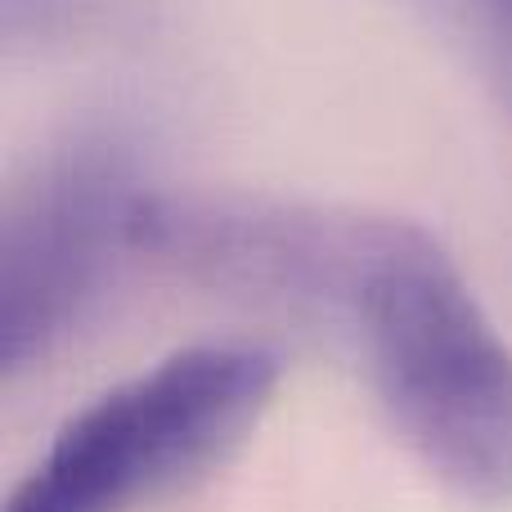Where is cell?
Wrapping results in <instances>:
<instances>
[{
  "mask_svg": "<svg viewBox=\"0 0 512 512\" xmlns=\"http://www.w3.org/2000/svg\"><path fill=\"white\" fill-rule=\"evenodd\" d=\"M324 319L355 346L378 409L454 499L512 504V346L432 230L355 212Z\"/></svg>",
  "mask_w": 512,
  "mask_h": 512,
  "instance_id": "6da1fadb",
  "label": "cell"
},
{
  "mask_svg": "<svg viewBox=\"0 0 512 512\" xmlns=\"http://www.w3.org/2000/svg\"><path fill=\"white\" fill-rule=\"evenodd\" d=\"M279 360L248 342H207L108 387L54 432L9 490L5 512H144L212 477L256 432Z\"/></svg>",
  "mask_w": 512,
  "mask_h": 512,
  "instance_id": "7a4b0ae2",
  "label": "cell"
},
{
  "mask_svg": "<svg viewBox=\"0 0 512 512\" xmlns=\"http://www.w3.org/2000/svg\"><path fill=\"white\" fill-rule=\"evenodd\" d=\"M153 180L140 140L117 122H81L32 153L0 207V378L41 373L99 310Z\"/></svg>",
  "mask_w": 512,
  "mask_h": 512,
  "instance_id": "3957f363",
  "label": "cell"
},
{
  "mask_svg": "<svg viewBox=\"0 0 512 512\" xmlns=\"http://www.w3.org/2000/svg\"><path fill=\"white\" fill-rule=\"evenodd\" d=\"M149 27L144 0H0L5 50H68Z\"/></svg>",
  "mask_w": 512,
  "mask_h": 512,
  "instance_id": "277c9868",
  "label": "cell"
},
{
  "mask_svg": "<svg viewBox=\"0 0 512 512\" xmlns=\"http://www.w3.org/2000/svg\"><path fill=\"white\" fill-rule=\"evenodd\" d=\"M445 32L512 108V0H405Z\"/></svg>",
  "mask_w": 512,
  "mask_h": 512,
  "instance_id": "5b68a950",
  "label": "cell"
}]
</instances>
